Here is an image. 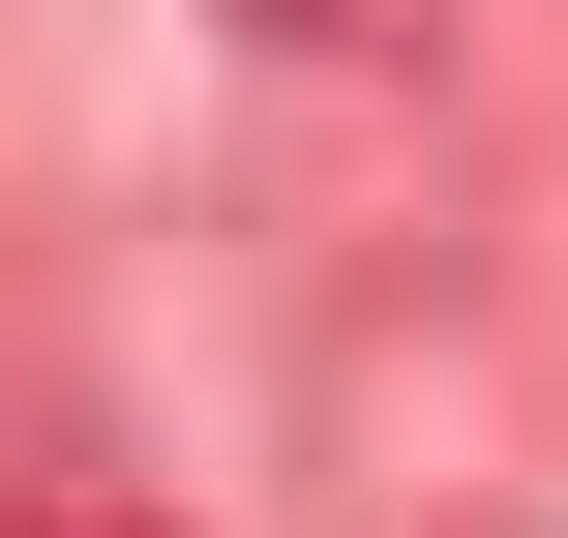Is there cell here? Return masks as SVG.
<instances>
[{
	"label": "cell",
	"mask_w": 568,
	"mask_h": 538,
	"mask_svg": "<svg viewBox=\"0 0 568 538\" xmlns=\"http://www.w3.org/2000/svg\"><path fill=\"white\" fill-rule=\"evenodd\" d=\"M0 538H150V509H120V479H30V509H0Z\"/></svg>",
	"instance_id": "cell-2"
},
{
	"label": "cell",
	"mask_w": 568,
	"mask_h": 538,
	"mask_svg": "<svg viewBox=\"0 0 568 538\" xmlns=\"http://www.w3.org/2000/svg\"><path fill=\"white\" fill-rule=\"evenodd\" d=\"M210 30H240V60H300V90H389V60H449L479 0H210Z\"/></svg>",
	"instance_id": "cell-1"
}]
</instances>
